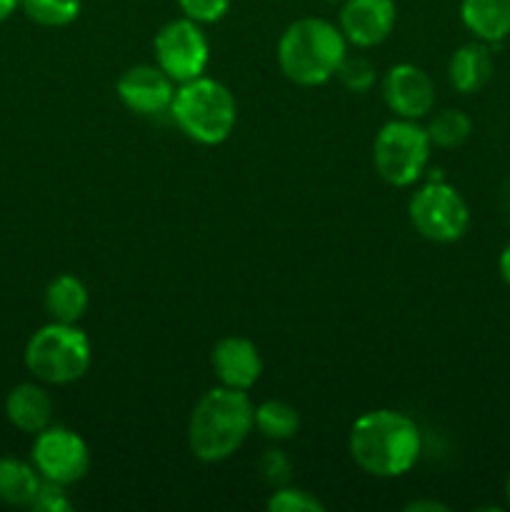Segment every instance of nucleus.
Instances as JSON below:
<instances>
[{
    "instance_id": "obj_32",
    "label": "nucleus",
    "mask_w": 510,
    "mask_h": 512,
    "mask_svg": "<svg viewBox=\"0 0 510 512\" xmlns=\"http://www.w3.org/2000/svg\"><path fill=\"white\" fill-rule=\"evenodd\" d=\"M330 3H340V0H330Z\"/></svg>"
},
{
    "instance_id": "obj_1",
    "label": "nucleus",
    "mask_w": 510,
    "mask_h": 512,
    "mask_svg": "<svg viewBox=\"0 0 510 512\" xmlns=\"http://www.w3.org/2000/svg\"><path fill=\"white\" fill-rule=\"evenodd\" d=\"M420 430L413 418L380 408L363 413L348 435L350 458L375 478L405 475L420 458Z\"/></svg>"
},
{
    "instance_id": "obj_30",
    "label": "nucleus",
    "mask_w": 510,
    "mask_h": 512,
    "mask_svg": "<svg viewBox=\"0 0 510 512\" xmlns=\"http://www.w3.org/2000/svg\"><path fill=\"white\" fill-rule=\"evenodd\" d=\"M505 500H508V508H510V473H508V480H505Z\"/></svg>"
},
{
    "instance_id": "obj_15",
    "label": "nucleus",
    "mask_w": 510,
    "mask_h": 512,
    "mask_svg": "<svg viewBox=\"0 0 510 512\" xmlns=\"http://www.w3.org/2000/svg\"><path fill=\"white\" fill-rule=\"evenodd\" d=\"M493 53H490V43L483 40H473V43L460 45L453 53L448 63V78L458 93L473 95L488 85L493 78Z\"/></svg>"
},
{
    "instance_id": "obj_28",
    "label": "nucleus",
    "mask_w": 510,
    "mask_h": 512,
    "mask_svg": "<svg viewBox=\"0 0 510 512\" xmlns=\"http://www.w3.org/2000/svg\"><path fill=\"white\" fill-rule=\"evenodd\" d=\"M498 270H500V278H503V280H505V285H508V288H510V243L505 245L503 253H500Z\"/></svg>"
},
{
    "instance_id": "obj_19",
    "label": "nucleus",
    "mask_w": 510,
    "mask_h": 512,
    "mask_svg": "<svg viewBox=\"0 0 510 512\" xmlns=\"http://www.w3.org/2000/svg\"><path fill=\"white\" fill-rule=\"evenodd\" d=\"M255 428L268 440H290L300 430V415L285 400H265L255 408Z\"/></svg>"
},
{
    "instance_id": "obj_27",
    "label": "nucleus",
    "mask_w": 510,
    "mask_h": 512,
    "mask_svg": "<svg viewBox=\"0 0 510 512\" xmlns=\"http://www.w3.org/2000/svg\"><path fill=\"white\" fill-rule=\"evenodd\" d=\"M405 512H448V505L435 503V500H415L405 508Z\"/></svg>"
},
{
    "instance_id": "obj_21",
    "label": "nucleus",
    "mask_w": 510,
    "mask_h": 512,
    "mask_svg": "<svg viewBox=\"0 0 510 512\" xmlns=\"http://www.w3.org/2000/svg\"><path fill=\"white\" fill-rule=\"evenodd\" d=\"M80 0H18L30 20L45 28H63L80 15Z\"/></svg>"
},
{
    "instance_id": "obj_29",
    "label": "nucleus",
    "mask_w": 510,
    "mask_h": 512,
    "mask_svg": "<svg viewBox=\"0 0 510 512\" xmlns=\"http://www.w3.org/2000/svg\"><path fill=\"white\" fill-rule=\"evenodd\" d=\"M18 8V0H0V23L8 20L13 15V10Z\"/></svg>"
},
{
    "instance_id": "obj_31",
    "label": "nucleus",
    "mask_w": 510,
    "mask_h": 512,
    "mask_svg": "<svg viewBox=\"0 0 510 512\" xmlns=\"http://www.w3.org/2000/svg\"><path fill=\"white\" fill-rule=\"evenodd\" d=\"M505 210H508L510 215V185H508V193H505Z\"/></svg>"
},
{
    "instance_id": "obj_24",
    "label": "nucleus",
    "mask_w": 510,
    "mask_h": 512,
    "mask_svg": "<svg viewBox=\"0 0 510 512\" xmlns=\"http://www.w3.org/2000/svg\"><path fill=\"white\" fill-rule=\"evenodd\" d=\"M180 10L185 18L195 20V23H218L230 8V0H178Z\"/></svg>"
},
{
    "instance_id": "obj_2",
    "label": "nucleus",
    "mask_w": 510,
    "mask_h": 512,
    "mask_svg": "<svg viewBox=\"0 0 510 512\" xmlns=\"http://www.w3.org/2000/svg\"><path fill=\"white\" fill-rule=\"evenodd\" d=\"M255 428V408L245 390H208L188 420L190 453L203 463H220L238 453Z\"/></svg>"
},
{
    "instance_id": "obj_16",
    "label": "nucleus",
    "mask_w": 510,
    "mask_h": 512,
    "mask_svg": "<svg viewBox=\"0 0 510 512\" xmlns=\"http://www.w3.org/2000/svg\"><path fill=\"white\" fill-rule=\"evenodd\" d=\"M460 20L478 40L498 45L510 35V0H463Z\"/></svg>"
},
{
    "instance_id": "obj_14",
    "label": "nucleus",
    "mask_w": 510,
    "mask_h": 512,
    "mask_svg": "<svg viewBox=\"0 0 510 512\" xmlns=\"http://www.w3.org/2000/svg\"><path fill=\"white\" fill-rule=\"evenodd\" d=\"M5 418L20 433L38 435L53 420V400L40 385L20 383L5 398Z\"/></svg>"
},
{
    "instance_id": "obj_8",
    "label": "nucleus",
    "mask_w": 510,
    "mask_h": 512,
    "mask_svg": "<svg viewBox=\"0 0 510 512\" xmlns=\"http://www.w3.org/2000/svg\"><path fill=\"white\" fill-rule=\"evenodd\" d=\"M155 63L175 80L188 83L200 78L208 65L210 48L200 23L190 18H178L165 23L153 40Z\"/></svg>"
},
{
    "instance_id": "obj_4",
    "label": "nucleus",
    "mask_w": 510,
    "mask_h": 512,
    "mask_svg": "<svg viewBox=\"0 0 510 512\" xmlns=\"http://www.w3.org/2000/svg\"><path fill=\"white\" fill-rule=\"evenodd\" d=\"M170 115L190 140L200 145H220L233 133L238 105L223 83L200 75L175 88Z\"/></svg>"
},
{
    "instance_id": "obj_13",
    "label": "nucleus",
    "mask_w": 510,
    "mask_h": 512,
    "mask_svg": "<svg viewBox=\"0 0 510 512\" xmlns=\"http://www.w3.org/2000/svg\"><path fill=\"white\" fill-rule=\"evenodd\" d=\"M210 363H213L220 385L235 390H250L263 373L260 350L240 335H228V338L218 340L213 355H210Z\"/></svg>"
},
{
    "instance_id": "obj_18",
    "label": "nucleus",
    "mask_w": 510,
    "mask_h": 512,
    "mask_svg": "<svg viewBox=\"0 0 510 512\" xmlns=\"http://www.w3.org/2000/svg\"><path fill=\"white\" fill-rule=\"evenodd\" d=\"M40 483L43 478L35 465L18 458H0V503L13 505V508H30Z\"/></svg>"
},
{
    "instance_id": "obj_12",
    "label": "nucleus",
    "mask_w": 510,
    "mask_h": 512,
    "mask_svg": "<svg viewBox=\"0 0 510 512\" xmlns=\"http://www.w3.org/2000/svg\"><path fill=\"white\" fill-rule=\"evenodd\" d=\"M395 0H345L340 10V30L358 48L380 45L395 28Z\"/></svg>"
},
{
    "instance_id": "obj_3",
    "label": "nucleus",
    "mask_w": 510,
    "mask_h": 512,
    "mask_svg": "<svg viewBox=\"0 0 510 512\" xmlns=\"http://www.w3.org/2000/svg\"><path fill=\"white\" fill-rule=\"evenodd\" d=\"M348 55L343 30L323 18H300L285 28L278 43V65L295 85H323Z\"/></svg>"
},
{
    "instance_id": "obj_5",
    "label": "nucleus",
    "mask_w": 510,
    "mask_h": 512,
    "mask_svg": "<svg viewBox=\"0 0 510 512\" xmlns=\"http://www.w3.org/2000/svg\"><path fill=\"white\" fill-rule=\"evenodd\" d=\"M90 355V340L78 325L50 320L25 345V368L40 383L68 385L88 373Z\"/></svg>"
},
{
    "instance_id": "obj_6",
    "label": "nucleus",
    "mask_w": 510,
    "mask_h": 512,
    "mask_svg": "<svg viewBox=\"0 0 510 512\" xmlns=\"http://www.w3.org/2000/svg\"><path fill=\"white\" fill-rule=\"evenodd\" d=\"M428 130L418 120L395 118L378 130L373 143V165L380 178L395 188H408L423 175L430 158Z\"/></svg>"
},
{
    "instance_id": "obj_11",
    "label": "nucleus",
    "mask_w": 510,
    "mask_h": 512,
    "mask_svg": "<svg viewBox=\"0 0 510 512\" xmlns=\"http://www.w3.org/2000/svg\"><path fill=\"white\" fill-rule=\"evenodd\" d=\"M383 98L398 118L420 120L433 110L435 83L418 65L398 63L385 73Z\"/></svg>"
},
{
    "instance_id": "obj_7",
    "label": "nucleus",
    "mask_w": 510,
    "mask_h": 512,
    "mask_svg": "<svg viewBox=\"0 0 510 512\" xmlns=\"http://www.w3.org/2000/svg\"><path fill=\"white\" fill-rule=\"evenodd\" d=\"M408 215L413 228L433 243H455L470 225V210L463 195L440 178L415 190L408 203Z\"/></svg>"
},
{
    "instance_id": "obj_10",
    "label": "nucleus",
    "mask_w": 510,
    "mask_h": 512,
    "mask_svg": "<svg viewBox=\"0 0 510 512\" xmlns=\"http://www.w3.org/2000/svg\"><path fill=\"white\" fill-rule=\"evenodd\" d=\"M120 103L138 115L170 113L175 98V80L158 63H140L125 70L115 83Z\"/></svg>"
},
{
    "instance_id": "obj_26",
    "label": "nucleus",
    "mask_w": 510,
    "mask_h": 512,
    "mask_svg": "<svg viewBox=\"0 0 510 512\" xmlns=\"http://www.w3.org/2000/svg\"><path fill=\"white\" fill-rule=\"evenodd\" d=\"M263 473L270 483H280V480L288 475V463H285L283 455L270 450V453L263 458Z\"/></svg>"
},
{
    "instance_id": "obj_25",
    "label": "nucleus",
    "mask_w": 510,
    "mask_h": 512,
    "mask_svg": "<svg viewBox=\"0 0 510 512\" xmlns=\"http://www.w3.org/2000/svg\"><path fill=\"white\" fill-rule=\"evenodd\" d=\"M30 508L35 512H68L70 510V498L65 493V485L50 483V480H43L35 493Z\"/></svg>"
},
{
    "instance_id": "obj_20",
    "label": "nucleus",
    "mask_w": 510,
    "mask_h": 512,
    "mask_svg": "<svg viewBox=\"0 0 510 512\" xmlns=\"http://www.w3.org/2000/svg\"><path fill=\"white\" fill-rule=\"evenodd\" d=\"M425 130H428L430 143L438 145V148H458V145H463L470 138L473 123L460 110H443V113L430 118Z\"/></svg>"
},
{
    "instance_id": "obj_9",
    "label": "nucleus",
    "mask_w": 510,
    "mask_h": 512,
    "mask_svg": "<svg viewBox=\"0 0 510 512\" xmlns=\"http://www.w3.org/2000/svg\"><path fill=\"white\" fill-rule=\"evenodd\" d=\"M30 458L40 478L65 485V488L83 480L90 468V450L85 440L75 430L60 428V425H48L35 435Z\"/></svg>"
},
{
    "instance_id": "obj_17",
    "label": "nucleus",
    "mask_w": 510,
    "mask_h": 512,
    "mask_svg": "<svg viewBox=\"0 0 510 512\" xmlns=\"http://www.w3.org/2000/svg\"><path fill=\"white\" fill-rule=\"evenodd\" d=\"M45 310L55 323H78L88 310V288L75 275L63 273L45 288Z\"/></svg>"
},
{
    "instance_id": "obj_23",
    "label": "nucleus",
    "mask_w": 510,
    "mask_h": 512,
    "mask_svg": "<svg viewBox=\"0 0 510 512\" xmlns=\"http://www.w3.org/2000/svg\"><path fill=\"white\" fill-rule=\"evenodd\" d=\"M270 512H325V505L303 488H278L268 500Z\"/></svg>"
},
{
    "instance_id": "obj_22",
    "label": "nucleus",
    "mask_w": 510,
    "mask_h": 512,
    "mask_svg": "<svg viewBox=\"0 0 510 512\" xmlns=\"http://www.w3.org/2000/svg\"><path fill=\"white\" fill-rule=\"evenodd\" d=\"M375 65L363 55H345L338 68V80L350 90V93H368L375 85Z\"/></svg>"
}]
</instances>
